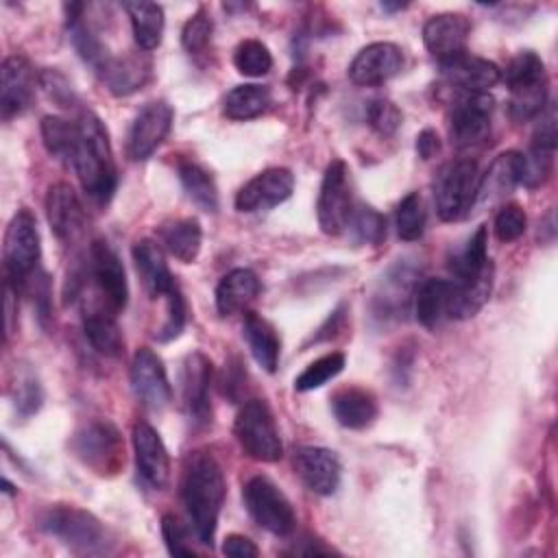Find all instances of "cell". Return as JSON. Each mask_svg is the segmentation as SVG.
I'll list each match as a JSON object with an SVG mask.
<instances>
[{"label":"cell","instance_id":"obj_1","mask_svg":"<svg viewBox=\"0 0 558 558\" xmlns=\"http://www.w3.org/2000/svg\"><path fill=\"white\" fill-rule=\"evenodd\" d=\"M225 495L227 484L218 460L207 451L190 453L181 477V497L196 538L203 545H214Z\"/></svg>","mask_w":558,"mask_h":558},{"label":"cell","instance_id":"obj_2","mask_svg":"<svg viewBox=\"0 0 558 558\" xmlns=\"http://www.w3.org/2000/svg\"><path fill=\"white\" fill-rule=\"evenodd\" d=\"M76 124L78 144L70 163L87 196L105 205L109 203L118 185V170L113 161L109 131L105 122L92 111H85Z\"/></svg>","mask_w":558,"mask_h":558},{"label":"cell","instance_id":"obj_3","mask_svg":"<svg viewBox=\"0 0 558 558\" xmlns=\"http://www.w3.org/2000/svg\"><path fill=\"white\" fill-rule=\"evenodd\" d=\"M70 451L100 477L118 475L124 466V440L109 418H85L70 436Z\"/></svg>","mask_w":558,"mask_h":558},{"label":"cell","instance_id":"obj_4","mask_svg":"<svg viewBox=\"0 0 558 558\" xmlns=\"http://www.w3.org/2000/svg\"><path fill=\"white\" fill-rule=\"evenodd\" d=\"M39 527L59 538L63 545L78 554H105L109 549L107 530L87 510L72 504H52L41 510Z\"/></svg>","mask_w":558,"mask_h":558},{"label":"cell","instance_id":"obj_5","mask_svg":"<svg viewBox=\"0 0 558 558\" xmlns=\"http://www.w3.org/2000/svg\"><path fill=\"white\" fill-rule=\"evenodd\" d=\"M477 185L480 174L473 159L460 157L440 166L434 177V203L440 220L453 222L466 216L475 205Z\"/></svg>","mask_w":558,"mask_h":558},{"label":"cell","instance_id":"obj_6","mask_svg":"<svg viewBox=\"0 0 558 558\" xmlns=\"http://www.w3.org/2000/svg\"><path fill=\"white\" fill-rule=\"evenodd\" d=\"M41 257V238L37 229V218L28 207L13 214L2 244V262L7 281L22 290V283L37 270Z\"/></svg>","mask_w":558,"mask_h":558},{"label":"cell","instance_id":"obj_7","mask_svg":"<svg viewBox=\"0 0 558 558\" xmlns=\"http://www.w3.org/2000/svg\"><path fill=\"white\" fill-rule=\"evenodd\" d=\"M233 434L246 456L262 462H277L283 456V442L264 399L246 401L233 423Z\"/></svg>","mask_w":558,"mask_h":558},{"label":"cell","instance_id":"obj_8","mask_svg":"<svg viewBox=\"0 0 558 558\" xmlns=\"http://www.w3.org/2000/svg\"><path fill=\"white\" fill-rule=\"evenodd\" d=\"M244 506L253 521L275 536L294 532L296 514L286 493L266 475H253L242 490Z\"/></svg>","mask_w":558,"mask_h":558},{"label":"cell","instance_id":"obj_9","mask_svg":"<svg viewBox=\"0 0 558 558\" xmlns=\"http://www.w3.org/2000/svg\"><path fill=\"white\" fill-rule=\"evenodd\" d=\"M353 211L351 201V185H349V168L342 159H333L323 174L318 203H316V218L318 227L327 235H338L347 229L349 218Z\"/></svg>","mask_w":558,"mask_h":558},{"label":"cell","instance_id":"obj_10","mask_svg":"<svg viewBox=\"0 0 558 558\" xmlns=\"http://www.w3.org/2000/svg\"><path fill=\"white\" fill-rule=\"evenodd\" d=\"M495 100L488 92H460L449 113V137L458 148H473L490 133Z\"/></svg>","mask_w":558,"mask_h":558},{"label":"cell","instance_id":"obj_11","mask_svg":"<svg viewBox=\"0 0 558 558\" xmlns=\"http://www.w3.org/2000/svg\"><path fill=\"white\" fill-rule=\"evenodd\" d=\"M89 277L98 292V305L120 314L129 301V283L118 253L105 242L94 240L89 248Z\"/></svg>","mask_w":558,"mask_h":558},{"label":"cell","instance_id":"obj_12","mask_svg":"<svg viewBox=\"0 0 558 558\" xmlns=\"http://www.w3.org/2000/svg\"><path fill=\"white\" fill-rule=\"evenodd\" d=\"M416 286H418V275H416V268H412L410 264L399 262L392 268H388V272L379 279L373 292V301H371L373 316L379 320L403 318L410 305L414 303Z\"/></svg>","mask_w":558,"mask_h":558},{"label":"cell","instance_id":"obj_13","mask_svg":"<svg viewBox=\"0 0 558 558\" xmlns=\"http://www.w3.org/2000/svg\"><path fill=\"white\" fill-rule=\"evenodd\" d=\"M172 118L174 109L166 100H153L144 105L131 124L126 137V155L133 161L148 159L170 133Z\"/></svg>","mask_w":558,"mask_h":558},{"label":"cell","instance_id":"obj_14","mask_svg":"<svg viewBox=\"0 0 558 558\" xmlns=\"http://www.w3.org/2000/svg\"><path fill=\"white\" fill-rule=\"evenodd\" d=\"M294 190V174L288 168H266L248 179L235 194V209L255 214L272 209L290 198Z\"/></svg>","mask_w":558,"mask_h":558},{"label":"cell","instance_id":"obj_15","mask_svg":"<svg viewBox=\"0 0 558 558\" xmlns=\"http://www.w3.org/2000/svg\"><path fill=\"white\" fill-rule=\"evenodd\" d=\"M131 386L135 397L150 410H163L172 401L166 366L161 357L148 347H140L133 355Z\"/></svg>","mask_w":558,"mask_h":558},{"label":"cell","instance_id":"obj_16","mask_svg":"<svg viewBox=\"0 0 558 558\" xmlns=\"http://www.w3.org/2000/svg\"><path fill=\"white\" fill-rule=\"evenodd\" d=\"M403 68V50L392 41H373L364 46L349 65V78L355 85L375 87L397 76Z\"/></svg>","mask_w":558,"mask_h":558},{"label":"cell","instance_id":"obj_17","mask_svg":"<svg viewBox=\"0 0 558 558\" xmlns=\"http://www.w3.org/2000/svg\"><path fill=\"white\" fill-rule=\"evenodd\" d=\"M37 76L22 54H11L0 68V111L2 120H11L28 109L35 96Z\"/></svg>","mask_w":558,"mask_h":558},{"label":"cell","instance_id":"obj_18","mask_svg":"<svg viewBox=\"0 0 558 558\" xmlns=\"http://www.w3.org/2000/svg\"><path fill=\"white\" fill-rule=\"evenodd\" d=\"M211 362L205 353L194 351L181 364V401L187 416L194 423H207L211 416L209 388H211Z\"/></svg>","mask_w":558,"mask_h":558},{"label":"cell","instance_id":"obj_19","mask_svg":"<svg viewBox=\"0 0 558 558\" xmlns=\"http://www.w3.org/2000/svg\"><path fill=\"white\" fill-rule=\"evenodd\" d=\"M471 22L462 13L432 15L423 26V41L427 52L442 65L466 52Z\"/></svg>","mask_w":558,"mask_h":558},{"label":"cell","instance_id":"obj_20","mask_svg":"<svg viewBox=\"0 0 558 558\" xmlns=\"http://www.w3.org/2000/svg\"><path fill=\"white\" fill-rule=\"evenodd\" d=\"M133 449L140 477L155 490L166 488L170 480L168 449L157 429L146 421H137L133 425Z\"/></svg>","mask_w":558,"mask_h":558},{"label":"cell","instance_id":"obj_21","mask_svg":"<svg viewBox=\"0 0 558 558\" xmlns=\"http://www.w3.org/2000/svg\"><path fill=\"white\" fill-rule=\"evenodd\" d=\"M294 469L301 482L316 495H333L340 486V460L327 447H299L294 451Z\"/></svg>","mask_w":558,"mask_h":558},{"label":"cell","instance_id":"obj_22","mask_svg":"<svg viewBox=\"0 0 558 558\" xmlns=\"http://www.w3.org/2000/svg\"><path fill=\"white\" fill-rule=\"evenodd\" d=\"M46 216L54 235L65 244L74 242L85 229V209L70 183L59 181L48 187Z\"/></svg>","mask_w":558,"mask_h":558},{"label":"cell","instance_id":"obj_23","mask_svg":"<svg viewBox=\"0 0 558 558\" xmlns=\"http://www.w3.org/2000/svg\"><path fill=\"white\" fill-rule=\"evenodd\" d=\"M440 70L445 81L460 92H488L501 81V70L493 61L469 52L442 63Z\"/></svg>","mask_w":558,"mask_h":558},{"label":"cell","instance_id":"obj_24","mask_svg":"<svg viewBox=\"0 0 558 558\" xmlns=\"http://www.w3.org/2000/svg\"><path fill=\"white\" fill-rule=\"evenodd\" d=\"M153 72V63L144 52H129L113 57L100 70V78L113 96H131L142 89Z\"/></svg>","mask_w":558,"mask_h":558},{"label":"cell","instance_id":"obj_25","mask_svg":"<svg viewBox=\"0 0 558 558\" xmlns=\"http://www.w3.org/2000/svg\"><path fill=\"white\" fill-rule=\"evenodd\" d=\"M523 179V153L506 150L499 153L484 177H480L475 203H490L510 194Z\"/></svg>","mask_w":558,"mask_h":558},{"label":"cell","instance_id":"obj_26","mask_svg":"<svg viewBox=\"0 0 558 558\" xmlns=\"http://www.w3.org/2000/svg\"><path fill=\"white\" fill-rule=\"evenodd\" d=\"M133 262L135 268L140 272V279L146 288V292L157 299V296H166L168 292H172L177 288V281L166 264L163 251L159 248L157 242L153 240H140L133 246Z\"/></svg>","mask_w":558,"mask_h":558},{"label":"cell","instance_id":"obj_27","mask_svg":"<svg viewBox=\"0 0 558 558\" xmlns=\"http://www.w3.org/2000/svg\"><path fill=\"white\" fill-rule=\"evenodd\" d=\"M331 412L347 429H364L377 418V399L360 386H344L331 395Z\"/></svg>","mask_w":558,"mask_h":558},{"label":"cell","instance_id":"obj_28","mask_svg":"<svg viewBox=\"0 0 558 558\" xmlns=\"http://www.w3.org/2000/svg\"><path fill=\"white\" fill-rule=\"evenodd\" d=\"M83 331L100 355L118 357L124 351V336L120 331V325L116 320V314L107 307L92 303L83 310Z\"/></svg>","mask_w":558,"mask_h":558},{"label":"cell","instance_id":"obj_29","mask_svg":"<svg viewBox=\"0 0 558 558\" xmlns=\"http://www.w3.org/2000/svg\"><path fill=\"white\" fill-rule=\"evenodd\" d=\"M262 290L259 277L251 268L229 270L216 286V310L220 316H231L242 312L251 301L257 299Z\"/></svg>","mask_w":558,"mask_h":558},{"label":"cell","instance_id":"obj_30","mask_svg":"<svg viewBox=\"0 0 558 558\" xmlns=\"http://www.w3.org/2000/svg\"><path fill=\"white\" fill-rule=\"evenodd\" d=\"M453 296L451 279H425L414 292V312L423 327L434 329L449 318Z\"/></svg>","mask_w":558,"mask_h":558},{"label":"cell","instance_id":"obj_31","mask_svg":"<svg viewBox=\"0 0 558 558\" xmlns=\"http://www.w3.org/2000/svg\"><path fill=\"white\" fill-rule=\"evenodd\" d=\"M242 333L246 338V344L255 362L266 373H275L279 366V353H281V340L277 336V329L264 316L255 312H246L242 323Z\"/></svg>","mask_w":558,"mask_h":558},{"label":"cell","instance_id":"obj_32","mask_svg":"<svg viewBox=\"0 0 558 558\" xmlns=\"http://www.w3.org/2000/svg\"><path fill=\"white\" fill-rule=\"evenodd\" d=\"M449 270L453 275V281H458V283L473 281V279L482 277L484 272L493 270V264L488 259V229H486V225H480L475 229V233L466 240L462 251H458L451 257Z\"/></svg>","mask_w":558,"mask_h":558},{"label":"cell","instance_id":"obj_33","mask_svg":"<svg viewBox=\"0 0 558 558\" xmlns=\"http://www.w3.org/2000/svg\"><path fill=\"white\" fill-rule=\"evenodd\" d=\"M161 244L183 264H192L203 244V229L196 218H172L159 227Z\"/></svg>","mask_w":558,"mask_h":558},{"label":"cell","instance_id":"obj_34","mask_svg":"<svg viewBox=\"0 0 558 558\" xmlns=\"http://www.w3.org/2000/svg\"><path fill=\"white\" fill-rule=\"evenodd\" d=\"M133 28L137 46L148 52L161 44L163 37V9L155 2H124L122 4Z\"/></svg>","mask_w":558,"mask_h":558},{"label":"cell","instance_id":"obj_35","mask_svg":"<svg viewBox=\"0 0 558 558\" xmlns=\"http://www.w3.org/2000/svg\"><path fill=\"white\" fill-rule=\"evenodd\" d=\"M177 172L185 194L192 198L194 205H198L207 214L218 211V187L209 170L192 159H181Z\"/></svg>","mask_w":558,"mask_h":558},{"label":"cell","instance_id":"obj_36","mask_svg":"<svg viewBox=\"0 0 558 558\" xmlns=\"http://www.w3.org/2000/svg\"><path fill=\"white\" fill-rule=\"evenodd\" d=\"M270 107V89L257 83L235 85L225 96V116L231 120H251Z\"/></svg>","mask_w":558,"mask_h":558},{"label":"cell","instance_id":"obj_37","mask_svg":"<svg viewBox=\"0 0 558 558\" xmlns=\"http://www.w3.org/2000/svg\"><path fill=\"white\" fill-rule=\"evenodd\" d=\"M41 140L46 150L63 161H72L76 144H78V124L70 122L61 116H44L41 118Z\"/></svg>","mask_w":558,"mask_h":558},{"label":"cell","instance_id":"obj_38","mask_svg":"<svg viewBox=\"0 0 558 558\" xmlns=\"http://www.w3.org/2000/svg\"><path fill=\"white\" fill-rule=\"evenodd\" d=\"M547 85H549L547 81H541V83L510 89V100H508L510 118L517 122H527L541 116L547 105V94H549Z\"/></svg>","mask_w":558,"mask_h":558},{"label":"cell","instance_id":"obj_39","mask_svg":"<svg viewBox=\"0 0 558 558\" xmlns=\"http://www.w3.org/2000/svg\"><path fill=\"white\" fill-rule=\"evenodd\" d=\"M427 222V209L423 203V196L418 192H410L401 198L397 205V233L401 240L412 242L418 240L425 231Z\"/></svg>","mask_w":558,"mask_h":558},{"label":"cell","instance_id":"obj_40","mask_svg":"<svg viewBox=\"0 0 558 558\" xmlns=\"http://www.w3.org/2000/svg\"><path fill=\"white\" fill-rule=\"evenodd\" d=\"M342 368H344V355L340 351L325 353L305 366V371L294 379V388L299 392L316 390V388L325 386L329 379L338 377L342 373Z\"/></svg>","mask_w":558,"mask_h":558},{"label":"cell","instance_id":"obj_41","mask_svg":"<svg viewBox=\"0 0 558 558\" xmlns=\"http://www.w3.org/2000/svg\"><path fill=\"white\" fill-rule=\"evenodd\" d=\"M501 78L506 81L508 89H514V87L547 81V72H545L543 59L536 52L525 50V52H519L514 59H510Z\"/></svg>","mask_w":558,"mask_h":558},{"label":"cell","instance_id":"obj_42","mask_svg":"<svg viewBox=\"0 0 558 558\" xmlns=\"http://www.w3.org/2000/svg\"><path fill=\"white\" fill-rule=\"evenodd\" d=\"M233 65L244 76H264L272 68V54L259 39H244L233 52Z\"/></svg>","mask_w":558,"mask_h":558},{"label":"cell","instance_id":"obj_43","mask_svg":"<svg viewBox=\"0 0 558 558\" xmlns=\"http://www.w3.org/2000/svg\"><path fill=\"white\" fill-rule=\"evenodd\" d=\"M347 227L360 244H379L386 238V218L368 205L353 207Z\"/></svg>","mask_w":558,"mask_h":558},{"label":"cell","instance_id":"obj_44","mask_svg":"<svg viewBox=\"0 0 558 558\" xmlns=\"http://www.w3.org/2000/svg\"><path fill=\"white\" fill-rule=\"evenodd\" d=\"M13 403L20 416L35 414L44 403V388L35 373L20 371L17 381L13 384Z\"/></svg>","mask_w":558,"mask_h":558},{"label":"cell","instance_id":"obj_45","mask_svg":"<svg viewBox=\"0 0 558 558\" xmlns=\"http://www.w3.org/2000/svg\"><path fill=\"white\" fill-rule=\"evenodd\" d=\"M211 33H214V22L207 15L205 9H198L185 24L181 31V44L190 54H198L203 52L209 41H211Z\"/></svg>","mask_w":558,"mask_h":558},{"label":"cell","instance_id":"obj_46","mask_svg":"<svg viewBox=\"0 0 558 558\" xmlns=\"http://www.w3.org/2000/svg\"><path fill=\"white\" fill-rule=\"evenodd\" d=\"M495 235L499 242H514L519 240L527 229V216L521 205L506 203L499 207L495 222H493Z\"/></svg>","mask_w":558,"mask_h":558},{"label":"cell","instance_id":"obj_47","mask_svg":"<svg viewBox=\"0 0 558 558\" xmlns=\"http://www.w3.org/2000/svg\"><path fill=\"white\" fill-rule=\"evenodd\" d=\"M366 118H368L371 129L379 135H392L401 126V120H403L399 107L388 98L371 100L366 107Z\"/></svg>","mask_w":558,"mask_h":558},{"label":"cell","instance_id":"obj_48","mask_svg":"<svg viewBox=\"0 0 558 558\" xmlns=\"http://www.w3.org/2000/svg\"><path fill=\"white\" fill-rule=\"evenodd\" d=\"M166 301H168V314H166V323L157 331L159 342L174 340L183 331L185 320H187V305H185V299H183V292L179 286L166 294Z\"/></svg>","mask_w":558,"mask_h":558},{"label":"cell","instance_id":"obj_49","mask_svg":"<svg viewBox=\"0 0 558 558\" xmlns=\"http://www.w3.org/2000/svg\"><path fill=\"white\" fill-rule=\"evenodd\" d=\"M161 536L172 556H194L196 554L194 547L190 545L185 525L179 521V517H174L170 512L161 517Z\"/></svg>","mask_w":558,"mask_h":558},{"label":"cell","instance_id":"obj_50","mask_svg":"<svg viewBox=\"0 0 558 558\" xmlns=\"http://www.w3.org/2000/svg\"><path fill=\"white\" fill-rule=\"evenodd\" d=\"M556 111L549 107L547 111L541 113V122L532 135V148L554 153L556 150Z\"/></svg>","mask_w":558,"mask_h":558},{"label":"cell","instance_id":"obj_51","mask_svg":"<svg viewBox=\"0 0 558 558\" xmlns=\"http://www.w3.org/2000/svg\"><path fill=\"white\" fill-rule=\"evenodd\" d=\"M39 81H41V85L46 87V92L50 94V98H54L57 102H61V107H68L65 102L74 98L72 87L65 83V78H63L59 72L46 70V72H41Z\"/></svg>","mask_w":558,"mask_h":558},{"label":"cell","instance_id":"obj_52","mask_svg":"<svg viewBox=\"0 0 558 558\" xmlns=\"http://www.w3.org/2000/svg\"><path fill=\"white\" fill-rule=\"evenodd\" d=\"M222 551L227 556H233V558H255L259 554L257 545L248 536H244V534H229V536H225Z\"/></svg>","mask_w":558,"mask_h":558},{"label":"cell","instance_id":"obj_53","mask_svg":"<svg viewBox=\"0 0 558 558\" xmlns=\"http://www.w3.org/2000/svg\"><path fill=\"white\" fill-rule=\"evenodd\" d=\"M416 153L425 161L440 153V137H438V133L434 129H423L416 135Z\"/></svg>","mask_w":558,"mask_h":558},{"label":"cell","instance_id":"obj_54","mask_svg":"<svg viewBox=\"0 0 558 558\" xmlns=\"http://www.w3.org/2000/svg\"><path fill=\"white\" fill-rule=\"evenodd\" d=\"M405 7H408L405 2H395V4H392V2H381V9H384V11H401V9H405Z\"/></svg>","mask_w":558,"mask_h":558},{"label":"cell","instance_id":"obj_55","mask_svg":"<svg viewBox=\"0 0 558 558\" xmlns=\"http://www.w3.org/2000/svg\"><path fill=\"white\" fill-rule=\"evenodd\" d=\"M2 486H4V488H2L4 493H15V490H13V486L9 484V480H2Z\"/></svg>","mask_w":558,"mask_h":558}]
</instances>
